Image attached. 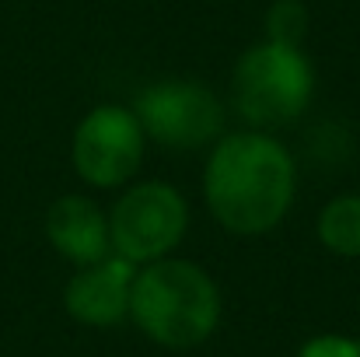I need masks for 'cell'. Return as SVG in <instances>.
I'll return each instance as SVG.
<instances>
[{
    "instance_id": "cell-7",
    "label": "cell",
    "mask_w": 360,
    "mask_h": 357,
    "mask_svg": "<svg viewBox=\"0 0 360 357\" xmlns=\"http://www.w3.org/2000/svg\"><path fill=\"white\" fill-rule=\"evenodd\" d=\"M136 266L122 256H105L91 266H77L70 284L63 287V308L81 326H120L129 315V291H133Z\"/></svg>"
},
{
    "instance_id": "cell-1",
    "label": "cell",
    "mask_w": 360,
    "mask_h": 357,
    "mask_svg": "<svg viewBox=\"0 0 360 357\" xmlns=\"http://www.w3.org/2000/svg\"><path fill=\"white\" fill-rule=\"evenodd\" d=\"M294 189L297 165L266 130L221 137L203 168V196L210 214L224 232L241 238L273 232L287 218Z\"/></svg>"
},
{
    "instance_id": "cell-10",
    "label": "cell",
    "mask_w": 360,
    "mask_h": 357,
    "mask_svg": "<svg viewBox=\"0 0 360 357\" xmlns=\"http://www.w3.org/2000/svg\"><path fill=\"white\" fill-rule=\"evenodd\" d=\"M308 32V11L301 0H273L266 11V39L283 46H301Z\"/></svg>"
},
{
    "instance_id": "cell-5",
    "label": "cell",
    "mask_w": 360,
    "mask_h": 357,
    "mask_svg": "<svg viewBox=\"0 0 360 357\" xmlns=\"http://www.w3.org/2000/svg\"><path fill=\"white\" fill-rule=\"evenodd\" d=\"M133 116L143 137L172 151H200L214 144L217 133L224 130L221 99L200 81L147 84L133 102Z\"/></svg>"
},
{
    "instance_id": "cell-3",
    "label": "cell",
    "mask_w": 360,
    "mask_h": 357,
    "mask_svg": "<svg viewBox=\"0 0 360 357\" xmlns=\"http://www.w3.org/2000/svg\"><path fill=\"white\" fill-rule=\"evenodd\" d=\"M315 67L301 46L259 42L245 49L231 74V102L255 130L287 126L311 106Z\"/></svg>"
},
{
    "instance_id": "cell-11",
    "label": "cell",
    "mask_w": 360,
    "mask_h": 357,
    "mask_svg": "<svg viewBox=\"0 0 360 357\" xmlns=\"http://www.w3.org/2000/svg\"><path fill=\"white\" fill-rule=\"evenodd\" d=\"M297 357H360V340L340 337V333H326V337H311Z\"/></svg>"
},
{
    "instance_id": "cell-4",
    "label": "cell",
    "mask_w": 360,
    "mask_h": 357,
    "mask_svg": "<svg viewBox=\"0 0 360 357\" xmlns=\"http://www.w3.org/2000/svg\"><path fill=\"white\" fill-rule=\"evenodd\" d=\"M189 232V203L168 182H136L109 214L112 252L133 266H147L179 249Z\"/></svg>"
},
{
    "instance_id": "cell-6",
    "label": "cell",
    "mask_w": 360,
    "mask_h": 357,
    "mask_svg": "<svg viewBox=\"0 0 360 357\" xmlns=\"http://www.w3.org/2000/svg\"><path fill=\"white\" fill-rule=\"evenodd\" d=\"M143 130L126 106H95L77 123L70 158L77 175L95 189L126 186L143 161Z\"/></svg>"
},
{
    "instance_id": "cell-8",
    "label": "cell",
    "mask_w": 360,
    "mask_h": 357,
    "mask_svg": "<svg viewBox=\"0 0 360 357\" xmlns=\"http://www.w3.org/2000/svg\"><path fill=\"white\" fill-rule=\"evenodd\" d=\"M46 238L74 266H91L112 256L109 218L88 196H60L46 214Z\"/></svg>"
},
{
    "instance_id": "cell-9",
    "label": "cell",
    "mask_w": 360,
    "mask_h": 357,
    "mask_svg": "<svg viewBox=\"0 0 360 357\" xmlns=\"http://www.w3.org/2000/svg\"><path fill=\"white\" fill-rule=\"evenodd\" d=\"M315 232H319V242L329 252H336L343 259H357L360 256V193L333 196L319 211Z\"/></svg>"
},
{
    "instance_id": "cell-2",
    "label": "cell",
    "mask_w": 360,
    "mask_h": 357,
    "mask_svg": "<svg viewBox=\"0 0 360 357\" xmlns=\"http://www.w3.org/2000/svg\"><path fill=\"white\" fill-rule=\"evenodd\" d=\"M129 315L147 340L168 351H189L214 337L221 322V291L203 266L165 256L136 270Z\"/></svg>"
}]
</instances>
